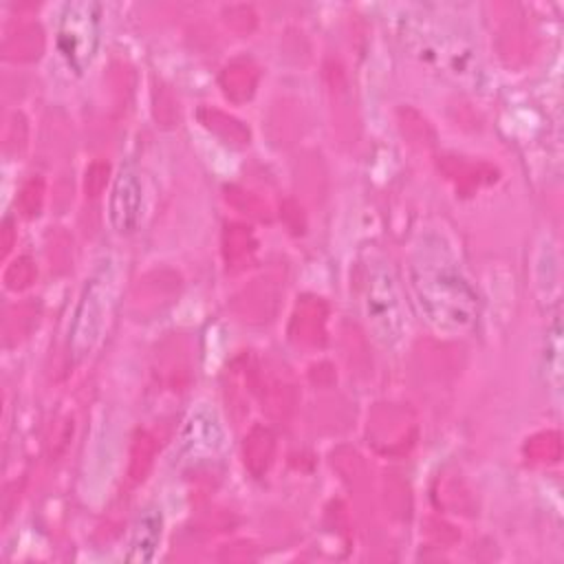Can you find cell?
Wrapping results in <instances>:
<instances>
[{
	"mask_svg": "<svg viewBox=\"0 0 564 564\" xmlns=\"http://www.w3.org/2000/svg\"><path fill=\"white\" fill-rule=\"evenodd\" d=\"M410 289L425 322L449 337L465 335L478 319V293L452 247L432 231L410 251Z\"/></svg>",
	"mask_w": 564,
	"mask_h": 564,
	"instance_id": "cell-1",
	"label": "cell"
},
{
	"mask_svg": "<svg viewBox=\"0 0 564 564\" xmlns=\"http://www.w3.org/2000/svg\"><path fill=\"white\" fill-rule=\"evenodd\" d=\"M361 313L372 337L394 348L408 335V308L401 284L390 262L379 253H368L361 262Z\"/></svg>",
	"mask_w": 564,
	"mask_h": 564,
	"instance_id": "cell-2",
	"label": "cell"
},
{
	"mask_svg": "<svg viewBox=\"0 0 564 564\" xmlns=\"http://www.w3.org/2000/svg\"><path fill=\"white\" fill-rule=\"evenodd\" d=\"M115 280L112 258H101L84 282L68 330V355L75 364L86 359L104 335L115 304Z\"/></svg>",
	"mask_w": 564,
	"mask_h": 564,
	"instance_id": "cell-3",
	"label": "cell"
},
{
	"mask_svg": "<svg viewBox=\"0 0 564 564\" xmlns=\"http://www.w3.org/2000/svg\"><path fill=\"white\" fill-rule=\"evenodd\" d=\"M101 40V4L95 0L66 2L55 26V51L75 75L93 64Z\"/></svg>",
	"mask_w": 564,
	"mask_h": 564,
	"instance_id": "cell-4",
	"label": "cell"
},
{
	"mask_svg": "<svg viewBox=\"0 0 564 564\" xmlns=\"http://www.w3.org/2000/svg\"><path fill=\"white\" fill-rule=\"evenodd\" d=\"M225 449V427L216 410L207 403H196L185 416L176 445L174 460L181 467H198L216 460Z\"/></svg>",
	"mask_w": 564,
	"mask_h": 564,
	"instance_id": "cell-5",
	"label": "cell"
},
{
	"mask_svg": "<svg viewBox=\"0 0 564 564\" xmlns=\"http://www.w3.org/2000/svg\"><path fill=\"white\" fill-rule=\"evenodd\" d=\"M143 214V187L137 172L123 165L112 183L108 198V220L112 229L121 236L137 231Z\"/></svg>",
	"mask_w": 564,
	"mask_h": 564,
	"instance_id": "cell-6",
	"label": "cell"
},
{
	"mask_svg": "<svg viewBox=\"0 0 564 564\" xmlns=\"http://www.w3.org/2000/svg\"><path fill=\"white\" fill-rule=\"evenodd\" d=\"M163 538V513L159 507L143 509L130 531L123 560L128 564H148L154 560Z\"/></svg>",
	"mask_w": 564,
	"mask_h": 564,
	"instance_id": "cell-7",
	"label": "cell"
},
{
	"mask_svg": "<svg viewBox=\"0 0 564 564\" xmlns=\"http://www.w3.org/2000/svg\"><path fill=\"white\" fill-rule=\"evenodd\" d=\"M562 328H560V319L555 317L549 335H546V348H544V372H546V381L553 386V390H560V381H562V364H560V350H562V341H560Z\"/></svg>",
	"mask_w": 564,
	"mask_h": 564,
	"instance_id": "cell-8",
	"label": "cell"
}]
</instances>
